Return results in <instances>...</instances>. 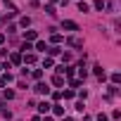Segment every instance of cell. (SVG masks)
<instances>
[{
  "instance_id": "cell-1",
  "label": "cell",
  "mask_w": 121,
  "mask_h": 121,
  "mask_svg": "<svg viewBox=\"0 0 121 121\" xmlns=\"http://www.w3.org/2000/svg\"><path fill=\"white\" fill-rule=\"evenodd\" d=\"M36 93H40V95H48V93H50V88H48L45 83H38V86H36Z\"/></svg>"
},
{
  "instance_id": "cell-2",
  "label": "cell",
  "mask_w": 121,
  "mask_h": 121,
  "mask_svg": "<svg viewBox=\"0 0 121 121\" xmlns=\"http://www.w3.org/2000/svg\"><path fill=\"white\" fill-rule=\"evenodd\" d=\"M64 29H69V31H76V29H78V26H76V24H74V22H64Z\"/></svg>"
},
{
  "instance_id": "cell-3",
  "label": "cell",
  "mask_w": 121,
  "mask_h": 121,
  "mask_svg": "<svg viewBox=\"0 0 121 121\" xmlns=\"http://www.w3.org/2000/svg\"><path fill=\"white\" fill-rule=\"evenodd\" d=\"M69 43H71V45H74V48H81V45H83V40H81V38H71V40H69Z\"/></svg>"
},
{
  "instance_id": "cell-4",
  "label": "cell",
  "mask_w": 121,
  "mask_h": 121,
  "mask_svg": "<svg viewBox=\"0 0 121 121\" xmlns=\"http://www.w3.org/2000/svg\"><path fill=\"white\" fill-rule=\"evenodd\" d=\"M38 109H40V112H43V114H45V112H48V109H50V104H48V102H40V104H38Z\"/></svg>"
},
{
  "instance_id": "cell-5",
  "label": "cell",
  "mask_w": 121,
  "mask_h": 121,
  "mask_svg": "<svg viewBox=\"0 0 121 121\" xmlns=\"http://www.w3.org/2000/svg\"><path fill=\"white\" fill-rule=\"evenodd\" d=\"M52 81H55V86H62V83H64V78H62V76H55Z\"/></svg>"
},
{
  "instance_id": "cell-6",
  "label": "cell",
  "mask_w": 121,
  "mask_h": 121,
  "mask_svg": "<svg viewBox=\"0 0 121 121\" xmlns=\"http://www.w3.org/2000/svg\"><path fill=\"white\" fill-rule=\"evenodd\" d=\"M3 95H5V97H7V100H12V97H14V90H5V93H3Z\"/></svg>"
},
{
  "instance_id": "cell-7",
  "label": "cell",
  "mask_w": 121,
  "mask_h": 121,
  "mask_svg": "<svg viewBox=\"0 0 121 121\" xmlns=\"http://www.w3.org/2000/svg\"><path fill=\"white\" fill-rule=\"evenodd\" d=\"M97 121H107V116H104V114H100V116H97Z\"/></svg>"
},
{
  "instance_id": "cell-8",
  "label": "cell",
  "mask_w": 121,
  "mask_h": 121,
  "mask_svg": "<svg viewBox=\"0 0 121 121\" xmlns=\"http://www.w3.org/2000/svg\"><path fill=\"white\" fill-rule=\"evenodd\" d=\"M83 121H90V119H83Z\"/></svg>"
},
{
  "instance_id": "cell-9",
  "label": "cell",
  "mask_w": 121,
  "mask_h": 121,
  "mask_svg": "<svg viewBox=\"0 0 121 121\" xmlns=\"http://www.w3.org/2000/svg\"><path fill=\"white\" fill-rule=\"evenodd\" d=\"M64 121H71V119H64Z\"/></svg>"
}]
</instances>
